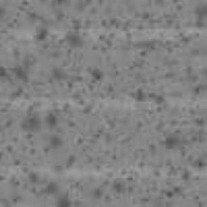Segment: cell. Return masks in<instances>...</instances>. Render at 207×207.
I'll use <instances>...</instances> for the list:
<instances>
[{
    "label": "cell",
    "instance_id": "obj_8",
    "mask_svg": "<svg viewBox=\"0 0 207 207\" xmlns=\"http://www.w3.org/2000/svg\"><path fill=\"white\" fill-rule=\"evenodd\" d=\"M176 143H178L176 139H166V147H168V149H172V147H176Z\"/></svg>",
    "mask_w": 207,
    "mask_h": 207
},
{
    "label": "cell",
    "instance_id": "obj_2",
    "mask_svg": "<svg viewBox=\"0 0 207 207\" xmlns=\"http://www.w3.org/2000/svg\"><path fill=\"white\" fill-rule=\"evenodd\" d=\"M37 126H39L37 118H29V120H25V122H23V128H37Z\"/></svg>",
    "mask_w": 207,
    "mask_h": 207
},
{
    "label": "cell",
    "instance_id": "obj_9",
    "mask_svg": "<svg viewBox=\"0 0 207 207\" xmlns=\"http://www.w3.org/2000/svg\"><path fill=\"white\" fill-rule=\"evenodd\" d=\"M46 122H48V126H56V118H54V116H48V118H46Z\"/></svg>",
    "mask_w": 207,
    "mask_h": 207
},
{
    "label": "cell",
    "instance_id": "obj_6",
    "mask_svg": "<svg viewBox=\"0 0 207 207\" xmlns=\"http://www.w3.org/2000/svg\"><path fill=\"white\" fill-rule=\"evenodd\" d=\"M52 77H56V79H64V73L60 71V68H52Z\"/></svg>",
    "mask_w": 207,
    "mask_h": 207
},
{
    "label": "cell",
    "instance_id": "obj_4",
    "mask_svg": "<svg viewBox=\"0 0 207 207\" xmlns=\"http://www.w3.org/2000/svg\"><path fill=\"white\" fill-rule=\"evenodd\" d=\"M46 191H48L50 195H52V193L56 195V193H58V185H56V182H50V185H48V189H46Z\"/></svg>",
    "mask_w": 207,
    "mask_h": 207
},
{
    "label": "cell",
    "instance_id": "obj_7",
    "mask_svg": "<svg viewBox=\"0 0 207 207\" xmlns=\"http://www.w3.org/2000/svg\"><path fill=\"white\" fill-rule=\"evenodd\" d=\"M68 41H71V44H75V46H81V39H79V35H68Z\"/></svg>",
    "mask_w": 207,
    "mask_h": 207
},
{
    "label": "cell",
    "instance_id": "obj_3",
    "mask_svg": "<svg viewBox=\"0 0 207 207\" xmlns=\"http://www.w3.org/2000/svg\"><path fill=\"white\" fill-rule=\"evenodd\" d=\"M114 191H116V193H124V182L116 180V182H114Z\"/></svg>",
    "mask_w": 207,
    "mask_h": 207
},
{
    "label": "cell",
    "instance_id": "obj_10",
    "mask_svg": "<svg viewBox=\"0 0 207 207\" xmlns=\"http://www.w3.org/2000/svg\"><path fill=\"white\" fill-rule=\"evenodd\" d=\"M91 75H93L95 79H102V77H104V75H102V73L98 71V68H91Z\"/></svg>",
    "mask_w": 207,
    "mask_h": 207
},
{
    "label": "cell",
    "instance_id": "obj_5",
    "mask_svg": "<svg viewBox=\"0 0 207 207\" xmlns=\"http://www.w3.org/2000/svg\"><path fill=\"white\" fill-rule=\"evenodd\" d=\"M15 75H17L19 79H23V81H25V79H27V73H25V71H23V68H15Z\"/></svg>",
    "mask_w": 207,
    "mask_h": 207
},
{
    "label": "cell",
    "instance_id": "obj_1",
    "mask_svg": "<svg viewBox=\"0 0 207 207\" xmlns=\"http://www.w3.org/2000/svg\"><path fill=\"white\" fill-rule=\"evenodd\" d=\"M48 141H50V147H56V149L62 147V139H60V137H56V135H52Z\"/></svg>",
    "mask_w": 207,
    "mask_h": 207
}]
</instances>
